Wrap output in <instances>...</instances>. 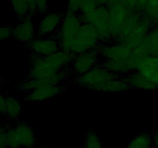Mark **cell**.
Wrapping results in <instances>:
<instances>
[{
	"label": "cell",
	"mask_w": 158,
	"mask_h": 148,
	"mask_svg": "<svg viewBox=\"0 0 158 148\" xmlns=\"http://www.w3.org/2000/svg\"><path fill=\"white\" fill-rule=\"evenodd\" d=\"M75 83L84 89L105 93H122L130 89L124 76L115 75L102 64L97 65L86 73L75 77Z\"/></svg>",
	"instance_id": "1"
},
{
	"label": "cell",
	"mask_w": 158,
	"mask_h": 148,
	"mask_svg": "<svg viewBox=\"0 0 158 148\" xmlns=\"http://www.w3.org/2000/svg\"><path fill=\"white\" fill-rule=\"evenodd\" d=\"M99 52L102 59V65L111 72L120 76H126L132 72L131 54L132 49L120 41L113 40L101 44Z\"/></svg>",
	"instance_id": "2"
},
{
	"label": "cell",
	"mask_w": 158,
	"mask_h": 148,
	"mask_svg": "<svg viewBox=\"0 0 158 148\" xmlns=\"http://www.w3.org/2000/svg\"><path fill=\"white\" fill-rule=\"evenodd\" d=\"M83 23L80 14L66 11L55 35L60 43V49L70 52L73 42L78 35Z\"/></svg>",
	"instance_id": "3"
},
{
	"label": "cell",
	"mask_w": 158,
	"mask_h": 148,
	"mask_svg": "<svg viewBox=\"0 0 158 148\" xmlns=\"http://www.w3.org/2000/svg\"><path fill=\"white\" fill-rule=\"evenodd\" d=\"M83 23H89L98 34L101 44L113 41L110 12L107 6H99L95 10L86 15H80Z\"/></svg>",
	"instance_id": "4"
},
{
	"label": "cell",
	"mask_w": 158,
	"mask_h": 148,
	"mask_svg": "<svg viewBox=\"0 0 158 148\" xmlns=\"http://www.w3.org/2000/svg\"><path fill=\"white\" fill-rule=\"evenodd\" d=\"M9 148H35L37 139L34 130L24 122H18L8 130Z\"/></svg>",
	"instance_id": "5"
},
{
	"label": "cell",
	"mask_w": 158,
	"mask_h": 148,
	"mask_svg": "<svg viewBox=\"0 0 158 148\" xmlns=\"http://www.w3.org/2000/svg\"><path fill=\"white\" fill-rule=\"evenodd\" d=\"M101 45L98 34L89 23H83L78 35L73 42L70 52L74 55L97 49Z\"/></svg>",
	"instance_id": "6"
},
{
	"label": "cell",
	"mask_w": 158,
	"mask_h": 148,
	"mask_svg": "<svg viewBox=\"0 0 158 148\" xmlns=\"http://www.w3.org/2000/svg\"><path fill=\"white\" fill-rule=\"evenodd\" d=\"M60 71L62 70H60L48 56L32 55L28 77L36 80H48L55 76Z\"/></svg>",
	"instance_id": "7"
},
{
	"label": "cell",
	"mask_w": 158,
	"mask_h": 148,
	"mask_svg": "<svg viewBox=\"0 0 158 148\" xmlns=\"http://www.w3.org/2000/svg\"><path fill=\"white\" fill-rule=\"evenodd\" d=\"M107 6L109 8L113 39L117 40L130 15L134 9L122 2L109 5Z\"/></svg>",
	"instance_id": "8"
},
{
	"label": "cell",
	"mask_w": 158,
	"mask_h": 148,
	"mask_svg": "<svg viewBox=\"0 0 158 148\" xmlns=\"http://www.w3.org/2000/svg\"><path fill=\"white\" fill-rule=\"evenodd\" d=\"M101 56L99 49H93L74 56L70 66V73L75 77L81 76L99 64Z\"/></svg>",
	"instance_id": "9"
},
{
	"label": "cell",
	"mask_w": 158,
	"mask_h": 148,
	"mask_svg": "<svg viewBox=\"0 0 158 148\" xmlns=\"http://www.w3.org/2000/svg\"><path fill=\"white\" fill-rule=\"evenodd\" d=\"M152 26V24L143 15L142 19L135 27L121 34L117 41H120L131 49L141 46L145 36Z\"/></svg>",
	"instance_id": "10"
},
{
	"label": "cell",
	"mask_w": 158,
	"mask_h": 148,
	"mask_svg": "<svg viewBox=\"0 0 158 148\" xmlns=\"http://www.w3.org/2000/svg\"><path fill=\"white\" fill-rule=\"evenodd\" d=\"M32 55L38 56H49L60 49V43L55 35L40 36L37 35L28 44Z\"/></svg>",
	"instance_id": "11"
},
{
	"label": "cell",
	"mask_w": 158,
	"mask_h": 148,
	"mask_svg": "<svg viewBox=\"0 0 158 148\" xmlns=\"http://www.w3.org/2000/svg\"><path fill=\"white\" fill-rule=\"evenodd\" d=\"M12 37L20 43L29 44L37 36V27L32 16L20 19L12 28Z\"/></svg>",
	"instance_id": "12"
},
{
	"label": "cell",
	"mask_w": 158,
	"mask_h": 148,
	"mask_svg": "<svg viewBox=\"0 0 158 148\" xmlns=\"http://www.w3.org/2000/svg\"><path fill=\"white\" fill-rule=\"evenodd\" d=\"M63 90L61 84H44L27 92L26 100L32 103H41L52 99L61 93Z\"/></svg>",
	"instance_id": "13"
},
{
	"label": "cell",
	"mask_w": 158,
	"mask_h": 148,
	"mask_svg": "<svg viewBox=\"0 0 158 148\" xmlns=\"http://www.w3.org/2000/svg\"><path fill=\"white\" fill-rule=\"evenodd\" d=\"M63 15L57 12L44 14L37 26V35L50 36L55 35L63 19Z\"/></svg>",
	"instance_id": "14"
},
{
	"label": "cell",
	"mask_w": 158,
	"mask_h": 148,
	"mask_svg": "<svg viewBox=\"0 0 158 148\" xmlns=\"http://www.w3.org/2000/svg\"><path fill=\"white\" fill-rule=\"evenodd\" d=\"M130 88L137 90L149 91L157 90L156 86L141 73L139 70H134L125 76Z\"/></svg>",
	"instance_id": "15"
},
{
	"label": "cell",
	"mask_w": 158,
	"mask_h": 148,
	"mask_svg": "<svg viewBox=\"0 0 158 148\" xmlns=\"http://www.w3.org/2000/svg\"><path fill=\"white\" fill-rule=\"evenodd\" d=\"M137 70L144 75L158 90V56H148Z\"/></svg>",
	"instance_id": "16"
},
{
	"label": "cell",
	"mask_w": 158,
	"mask_h": 148,
	"mask_svg": "<svg viewBox=\"0 0 158 148\" xmlns=\"http://www.w3.org/2000/svg\"><path fill=\"white\" fill-rule=\"evenodd\" d=\"M142 47L148 56H158V25L151 28L143 39Z\"/></svg>",
	"instance_id": "17"
},
{
	"label": "cell",
	"mask_w": 158,
	"mask_h": 148,
	"mask_svg": "<svg viewBox=\"0 0 158 148\" xmlns=\"http://www.w3.org/2000/svg\"><path fill=\"white\" fill-rule=\"evenodd\" d=\"M22 103L19 99L13 96L6 95V107L5 117L10 120H15L22 112Z\"/></svg>",
	"instance_id": "18"
},
{
	"label": "cell",
	"mask_w": 158,
	"mask_h": 148,
	"mask_svg": "<svg viewBox=\"0 0 158 148\" xmlns=\"http://www.w3.org/2000/svg\"><path fill=\"white\" fill-rule=\"evenodd\" d=\"M125 148H154L153 135L148 133L137 134L128 141Z\"/></svg>",
	"instance_id": "19"
},
{
	"label": "cell",
	"mask_w": 158,
	"mask_h": 148,
	"mask_svg": "<svg viewBox=\"0 0 158 148\" xmlns=\"http://www.w3.org/2000/svg\"><path fill=\"white\" fill-rule=\"evenodd\" d=\"M141 13L152 24V26H157L158 0H148Z\"/></svg>",
	"instance_id": "20"
},
{
	"label": "cell",
	"mask_w": 158,
	"mask_h": 148,
	"mask_svg": "<svg viewBox=\"0 0 158 148\" xmlns=\"http://www.w3.org/2000/svg\"><path fill=\"white\" fill-rule=\"evenodd\" d=\"M11 7L19 19L31 15L30 9L26 0H10Z\"/></svg>",
	"instance_id": "21"
},
{
	"label": "cell",
	"mask_w": 158,
	"mask_h": 148,
	"mask_svg": "<svg viewBox=\"0 0 158 148\" xmlns=\"http://www.w3.org/2000/svg\"><path fill=\"white\" fill-rule=\"evenodd\" d=\"M148 56V55L145 52L142 46L133 49L131 51V58H130L132 71L137 70Z\"/></svg>",
	"instance_id": "22"
},
{
	"label": "cell",
	"mask_w": 158,
	"mask_h": 148,
	"mask_svg": "<svg viewBox=\"0 0 158 148\" xmlns=\"http://www.w3.org/2000/svg\"><path fill=\"white\" fill-rule=\"evenodd\" d=\"M81 148H104V146L98 134L90 130L86 134Z\"/></svg>",
	"instance_id": "23"
},
{
	"label": "cell",
	"mask_w": 158,
	"mask_h": 148,
	"mask_svg": "<svg viewBox=\"0 0 158 148\" xmlns=\"http://www.w3.org/2000/svg\"><path fill=\"white\" fill-rule=\"evenodd\" d=\"M98 6L97 0H80L78 13L80 15H86L94 12Z\"/></svg>",
	"instance_id": "24"
},
{
	"label": "cell",
	"mask_w": 158,
	"mask_h": 148,
	"mask_svg": "<svg viewBox=\"0 0 158 148\" xmlns=\"http://www.w3.org/2000/svg\"><path fill=\"white\" fill-rule=\"evenodd\" d=\"M9 125L0 123V148H9L8 141V130Z\"/></svg>",
	"instance_id": "25"
},
{
	"label": "cell",
	"mask_w": 158,
	"mask_h": 148,
	"mask_svg": "<svg viewBox=\"0 0 158 148\" xmlns=\"http://www.w3.org/2000/svg\"><path fill=\"white\" fill-rule=\"evenodd\" d=\"M49 8V0H36L37 14L44 15L46 13Z\"/></svg>",
	"instance_id": "26"
},
{
	"label": "cell",
	"mask_w": 158,
	"mask_h": 148,
	"mask_svg": "<svg viewBox=\"0 0 158 148\" xmlns=\"http://www.w3.org/2000/svg\"><path fill=\"white\" fill-rule=\"evenodd\" d=\"M12 35V28L9 26H0V41L8 39Z\"/></svg>",
	"instance_id": "27"
},
{
	"label": "cell",
	"mask_w": 158,
	"mask_h": 148,
	"mask_svg": "<svg viewBox=\"0 0 158 148\" xmlns=\"http://www.w3.org/2000/svg\"><path fill=\"white\" fill-rule=\"evenodd\" d=\"M79 7H80V0H68L66 11L78 13Z\"/></svg>",
	"instance_id": "28"
},
{
	"label": "cell",
	"mask_w": 158,
	"mask_h": 148,
	"mask_svg": "<svg viewBox=\"0 0 158 148\" xmlns=\"http://www.w3.org/2000/svg\"><path fill=\"white\" fill-rule=\"evenodd\" d=\"M6 107V95L0 92V114L5 115Z\"/></svg>",
	"instance_id": "29"
},
{
	"label": "cell",
	"mask_w": 158,
	"mask_h": 148,
	"mask_svg": "<svg viewBox=\"0 0 158 148\" xmlns=\"http://www.w3.org/2000/svg\"><path fill=\"white\" fill-rule=\"evenodd\" d=\"M29 4V9H30L31 12V15L33 16V15H36V0H26Z\"/></svg>",
	"instance_id": "30"
},
{
	"label": "cell",
	"mask_w": 158,
	"mask_h": 148,
	"mask_svg": "<svg viewBox=\"0 0 158 148\" xmlns=\"http://www.w3.org/2000/svg\"><path fill=\"white\" fill-rule=\"evenodd\" d=\"M153 140H154V148H158V129L153 134Z\"/></svg>",
	"instance_id": "31"
},
{
	"label": "cell",
	"mask_w": 158,
	"mask_h": 148,
	"mask_svg": "<svg viewBox=\"0 0 158 148\" xmlns=\"http://www.w3.org/2000/svg\"><path fill=\"white\" fill-rule=\"evenodd\" d=\"M110 0H97L99 6H108Z\"/></svg>",
	"instance_id": "32"
},
{
	"label": "cell",
	"mask_w": 158,
	"mask_h": 148,
	"mask_svg": "<svg viewBox=\"0 0 158 148\" xmlns=\"http://www.w3.org/2000/svg\"><path fill=\"white\" fill-rule=\"evenodd\" d=\"M2 83H3V79L2 78L1 76H0V86H1V85L2 84Z\"/></svg>",
	"instance_id": "33"
},
{
	"label": "cell",
	"mask_w": 158,
	"mask_h": 148,
	"mask_svg": "<svg viewBox=\"0 0 158 148\" xmlns=\"http://www.w3.org/2000/svg\"><path fill=\"white\" fill-rule=\"evenodd\" d=\"M40 148H52V147H50V146H41V147H40Z\"/></svg>",
	"instance_id": "34"
}]
</instances>
